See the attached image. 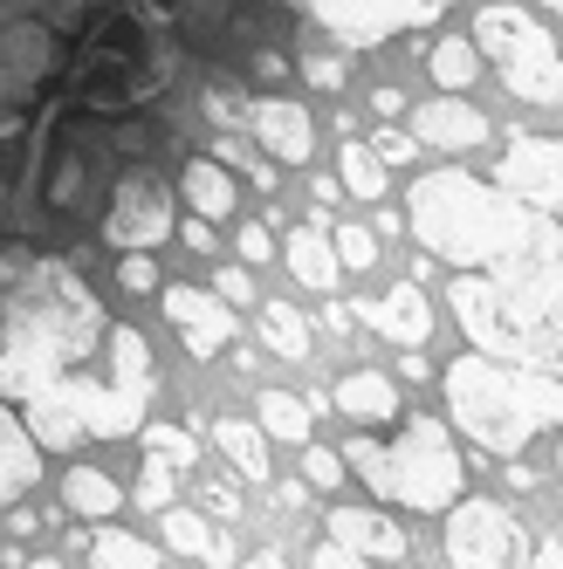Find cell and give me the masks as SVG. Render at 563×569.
<instances>
[{"label":"cell","instance_id":"obj_1","mask_svg":"<svg viewBox=\"0 0 563 569\" xmlns=\"http://www.w3.org/2000/svg\"><path fill=\"white\" fill-rule=\"evenodd\" d=\"M103 330V302L90 296V281H76L69 261L0 254V398L8 405L83 371Z\"/></svg>","mask_w":563,"mask_h":569},{"label":"cell","instance_id":"obj_2","mask_svg":"<svg viewBox=\"0 0 563 569\" xmlns=\"http://www.w3.org/2000/svg\"><path fill=\"white\" fill-rule=\"evenodd\" d=\"M447 302L481 357L536 363V371L556 363L563 357V233L536 240L515 261H495L481 281L474 268H461V281H447Z\"/></svg>","mask_w":563,"mask_h":569},{"label":"cell","instance_id":"obj_3","mask_svg":"<svg viewBox=\"0 0 563 569\" xmlns=\"http://www.w3.org/2000/svg\"><path fill=\"white\" fill-rule=\"evenodd\" d=\"M406 220H413L419 248L433 261H454V268L515 261L556 233L550 213H530L522 199H508L502 186H481L474 172H419L406 192Z\"/></svg>","mask_w":563,"mask_h":569},{"label":"cell","instance_id":"obj_4","mask_svg":"<svg viewBox=\"0 0 563 569\" xmlns=\"http://www.w3.org/2000/svg\"><path fill=\"white\" fill-rule=\"evenodd\" d=\"M103 357H110V378H90V363H83V371H69L62 385L21 398V426L34 432V446L69 453V446H83L90 432L117 439V432H131L145 419V405H151V350H145V337L131 322H110Z\"/></svg>","mask_w":563,"mask_h":569},{"label":"cell","instance_id":"obj_5","mask_svg":"<svg viewBox=\"0 0 563 569\" xmlns=\"http://www.w3.org/2000/svg\"><path fill=\"white\" fill-rule=\"evenodd\" d=\"M439 391H447V419L495 460H515L536 432L563 426V385L536 363H502L467 350L447 363Z\"/></svg>","mask_w":563,"mask_h":569},{"label":"cell","instance_id":"obj_6","mask_svg":"<svg viewBox=\"0 0 563 569\" xmlns=\"http://www.w3.org/2000/svg\"><path fill=\"white\" fill-rule=\"evenodd\" d=\"M344 467L372 487L378 501H398L413 515H447L467 495V467L461 446L447 439L439 419H398L385 439H350Z\"/></svg>","mask_w":563,"mask_h":569},{"label":"cell","instance_id":"obj_7","mask_svg":"<svg viewBox=\"0 0 563 569\" xmlns=\"http://www.w3.org/2000/svg\"><path fill=\"white\" fill-rule=\"evenodd\" d=\"M90 8L97 0H0V138H14L34 97L56 83Z\"/></svg>","mask_w":563,"mask_h":569},{"label":"cell","instance_id":"obj_8","mask_svg":"<svg viewBox=\"0 0 563 569\" xmlns=\"http://www.w3.org/2000/svg\"><path fill=\"white\" fill-rule=\"evenodd\" d=\"M467 42H474V56H488V62L502 69L508 97H522V103H556V97H563V56H556V34H550L530 8H515V0H495V8H481Z\"/></svg>","mask_w":563,"mask_h":569},{"label":"cell","instance_id":"obj_9","mask_svg":"<svg viewBox=\"0 0 563 569\" xmlns=\"http://www.w3.org/2000/svg\"><path fill=\"white\" fill-rule=\"evenodd\" d=\"M447 562L454 569H530V536L502 501H454L447 508Z\"/></svg>","mask_w":563,"mask_h":569},{"label":"cell","instance_id":"obj_10","mask_svg":"<svg viewBox=\"0 0 563 569\" xmlns=\"http://www.w3.org/2000/svg\"><path fill=\"white\" fill-rule=\"evenodd\" d=\"M495 186L508 199H522L530 213H563V138H530L515 131L502 166H495Z\"/></svg>","mask_w":563,"mask_h":569},{"label":"cell","instance_id":"obj_11","mask_svg":"<svg viewBox=\"0 0 563 569\" xmlns=\"http://www.w3.org/2000/svg\"><path fill=\"white\" fill-rule=\"evenodd\" d=\"M303 8L324 21L344 42H385L398 28H426L447 14V0H303Z\"/></svg>","mask_w":563,"mask_h":569},{"label":"cell","instance_id":"obj_12","mask_svg":"<svg viewBox=\"0 0 563 569\" xmlns=\"http://www.w3.org/2000/svg\"><path fill=\"white\" fill-rule=\"evenodd\" d=\"M103 233H110V248H125V254H151L158 240L172 233V199L166 186H151V179H125L110 199V213H103Z\"/></svg>","mask_w":563,"mask_h":569},{"label":"cell","instance_id":"obj_13","mask_svg":"<svg viewBox=\"0 0 563 569\" xmlns=\"http://www.w3.org/2000/svg\"><path fill=\"white\" fill-rule=\"evenodd\" d=\"M166 316H172L179 343H186L199 363H207V357H220V350H227V337H234V309H227L214 289H192V281L166 289Z\"/></svg>","mask_w":563,"mask_h":569},{"label":"cell","instance_id":"obj_14","mask_svg":"<svg viewBox=\"0 0 563 569\" xmlns=\"http://www.w3.org/2000/svg\"><path fill=\"white\" fill-rule=\"evenodd\" d=\"M357 316H365L385 343H398V350H426V337H433V309L419 296V281H398V289H385L378 302H365Z\"/></svg>","mask_w":563,"mask_h":569},{"label":"cell","instance_id":"obj_15","mask_svg":"<svg viewBox=\"0 0 563 569\" xmlns=\"http://www.w3.org/2000/svg\"><path fill=\"white\" fill-rule=\"evenodd\" d=\"M255 131H261V144L282 158V166H309L316 158V124H309V110L289 103V97H261L255 103Z\"/></svg>","mask_w":563,"mask_h":569},{"label":"cell","instance_id":"obj_16","mask_svg":"<svg viewBox=\"0 0 563 569\" xmlns=\"http://www.w3.org/2000/svg\"><path fill=\"white\" fill-rule=\"evenodd\" d=\"M34 480H42V446H34V432L21 426L14 405L0 398V508H14Z\"/></svg>","mask_w":563,"mask_h":569},{"label":"cell","instance_id":"obj_17","mask_svg":"<svg viewBox=\"0 0 563 569\" xmlns=\"http://www.w3.org/2000/svg\"><path fill=\"white\" fill-rule=\"evenodd\" d=\"M330 542H344L350 556H365V562H398V556H406L398 521L372 515V508H330Z\"/></svg>","mask_w":563,"mask_h":569},{"label":"cell","instance_id":"obj_18","mask_svg":"<svg viewBox=\"0 0 563 569\" xmlns=\"http://www.w3.org/2000/svg\"><path fill=\"white\" fill-rule=\"evenodd\" d=\"M488 138V117H481L467 97H439V103H419V144L433 151H467Z\"/></svg>","mask_w":563,"mask_h":569},{"label":"cell","instance_id":"obj_19","mask_svg":"<svg viewBox=\"0 0 563 569\" xmlns=\"http://www.w3.org/2000/svg\"><path fill=\"white\" fill-rule=\"evenodd\" d=\"M330 405H337L344 419H357V426H392L398 419V385L385 371H344L337 391H330Z\"/></svg>","mask_w":563,"mask_h":569},{"label":"cell","instance_id":"obj_20","mask_svg":"<svg viewBox=\"0 0 563 569\" xmlns=\"http://www.w3.org/2000/svg\"><path fill=\"white\" fill-rule=\"evenodd\" d=\"M282 254H289L296 281H309V289H337V274H344V268H337V248H330V233H324V227H296Z\"/></svg>","mask_w":563,"mask_h":569},{"label":"cell","instance_id":"obj_21","mask_svg":"<svg viewBox=\"0 0 563 569\" xmlns=\"http://www.w3.org/2000/svg\"><path fill=\"white\" fill-rule=\"evenodd\" d=\"M166 542L179 549V556H199L207 569H220V562H234V549H227V536L214 521H199L192 508H166Z\"/></svg>","mask_w":563,"mask_h":569},{"label":"cell","instance_id":"obj_22","mask_svg":"<svg viewBox=\"0 0 563 569\" xmlns=\"http://www.w3.org/2000/svg\"><path fill=\"white\" fill-rule=\"evenodd\" d=\"M179 192H186V207L199 220H227L234 213V179L214 166V158H192V166L179 172Z\"/></svg>","mask_w":563,"mask_h":569},{"label":"cell","instance_id":"obj_23","mask_svg":"<svg viewBox=\"0 0 563 569\" xmlns=\"http://www.w3.org/2000/svg\"><path fill=\"white\" fill-rule=\"evenodd\" d=\"M62 501H69V515H90V521H110L117 508H125L117 480L97 473V467H69V473H62Z\"/></svg>","mask_w":563,"mask_h":569},{"label":"cell","instance_id":"obj_24","mask_svg":"<svg viewBox=\"0 0 563 569\" xmlns=\"http://www.w3.org/2000/svg\"><path fill=\"white\" fill-rule=\"evenodd\" d=\"M214 446L227 453V467H234L240 480L268 487V439H261L255 426H240V419H220V426H214Z\"/></svg>","mask_w":563,"mask_h":569},{"label":"cell","instance_id":"obj_25","mask_svg":"<svg viewBox=\"0 0 563 569\" xmlns=\"http://www.w3.org/2000/svg\"><path fill=\"white\" fill-rule=\"evenodd\" d=\"M309 419H316V405H303L296 391H261V432H268V439L303 446V439H309Z\"/></svg>","mask_w":563,"mask_h":569},{"label":"cell","instance_id":"obj_26","mask_svg":"<svg viewBox=\"0 0 563 569\" xmlns=\"http://www.w3.org/2000/svg\"><path fill=\"white\" fill-rule=\"evenodd\" d=\"M337 172H344V192H357L365 207H378V199H385V158H378V151H365L357 138L337 151Z\"/></svg>","mask_w":563,"mask_h":569},{"label":"cell","instance_id":"obj_27","mask_svg":"<svg viewBox=\"0 0 563 569\" xmlns=\"http://www.w3.org/2000/svg\"><path fill=\"white\" fill-rule=\"evenodd\" d=\"M261 337H268L275 357H289V363L309 357V322H303L289 302H268V309H261Z\"/></svg>","mask_w":563,"mask_h":569},{"label":"cell","instance_id":"obj_28","mask_svg":"<svg viewBox=\"0 0 563 569\" xmlns=\"http://www.w3.org/2000/svg\"><path fill=\"white\" fill-rule=\"evenodd\" d=\"M90 562L97 569H158V556L138 536H125V528H103V536L90 542Z\"/></svg>","mask_w":563,"mask_h":569},{"label":"cell","instance_id":"obj_29","mask_svg":"<svg viewBox=\"0 0 563 569\" xmlns=\"http://www.w3.org/2000/svg\"><path fill=\"white\" fill-rule=\"evenodd\" d=\"M426 69H433L447 90H467L481 62H474V42H461V34H454V42H439V49H433V62H426Z\"/></svg>","mask_w":563,"mask_h":569},{"label":"cell","instance_id":"obj_30","mask_svg":"<svg viewBox=\"0 0 563 569\" xmlns=\"http://www.w3.org/2000/svg\"><path fill=\"white\" fill-rule=\"evenodd\" d=\"M145 453H151V460H166L172 473H179V467H199V446H192L179 426H145Z\"/></svg>","mask_w":563,"mask_h":569},{"label":"cell","instance_id":"obj_31","mask_svg":"<svg viewBox=\"0 0 563 569\" xmlns=\"http://www.w3.org/2000/svg\"><path fill=\"white\" fill-rule=\"evenodd\" d=\"M337 268H372L378 261V233H365V227H337Z\"/></svg>","mask_w":563,"mask_h":569},{"label":"cell","instance_id":"obj_32","mask_svg":"<svg viewBox=\"0 0 563 569\" xmlns=\"http://www.w3.org/2000/svg\"><path fill=\"white\" fill-rule=\"evenodd\" d=\"M138 501H145V508H166V501H172V467H166V460L145 453V467H138Z\"/></svg>","mask_w":563,"mask_h":569},{"label":"cell","instance_id":"obj_33","mask_svg":"<svg viewBox=\"0 0 563 569\" xmlns=\"http://www.w3.org/2000/svg\"><path fill=\"white\" fill-rule=\"evenodd\" d=\"M303 473H309V487H337L344 480V453H330V446H303Z\"/></svg>","mask_w":563,"mask_h":569},{"label":"cell","instance_id":"obj_34","mask_svg":"<svg viewBox=\"0 0 563 569\" xmlns=\"http://www.w3.org/2000/svg\"><path fill=\"white\" fill-rule=\"evenodd\" d=\"M117 281H125L131 296H145V289H158V268H151V254H125V268H117Z\"/></svg>","mask_w":563,"mask_h":569},{"label":"cell","instance_id":"obj_35","mask_svg":"<svg viewBox=\"0 0 563 569\" xmlns=\"http://www.w3.org/2000/svg\"><path fill=\"white\" fill-rule=\"evenodd\" d=\"M214 296H220L227 309H234V302H248V296H255V281H248V268H220V274H214Z\"/></svg>","mask_w":563,"mask_h":569},{"label":"cell","instance_id":"obj_36","mask_svg":"<svg viewBox=\"0 0 563 569\" xmlns=\"http://www.w3.org/2000/svg\"><path fill=\"white\" fill-rule=\"evenodd\" d=\"M309 569H372V562H365V556H350L344 542H324V549L309 556Z\"/></svg>","mask_w":563,"mask_h":569},{"label":"cell","instance_id":"obj_37","mask_svg":"<svg viewBox=\"0 0 563 569\" xmlns=\"http://www.w3.org/2000/svg\"><path fill=\"white\" fill-rule=\"evenodd\" d=\"M303 76H309L316 90H337V83H344V62H337V56H309V62H303Z\"/></svg>","mask_w":563,"mask_h":569},{"label":"cell","instance_id":"obj_38","mask_svg":"<svg viewBox=\"0 0 563 569\" xmlns=\"http://www.w3.org/2000/svg\"><path fill=\"white\" fill-rule=\"evenodd\" d=\"M240 261H268V227H240Z\"/></svg>","mask_w":563,"mask_h":569},{"label":"cell","instance_id":"obj_39","mask_svg":"<svg viewBox=\"0 0 563 569\" xmlns=\"http://www.w3.org/2000/svg\"><path fill=\"white\" fill-rule=\"evenodd\" d=\"M378 158H392V166H406V158H413V138H406V131H378Z\"/></svg>","mask_w":563,"mask_h":569},{"label":"cell","instance_id":"obj_40","mask_svg":"<svg viewBox=\"0 0 563 569\" xmlns=\"http://www.w3.org/2000/svg\"><path fill=\"white\" fill-rule=\"evenodd\" d=\"M207 508H214V515H240V501H234V487H220V480H214V487H207Z\"/></svg>","mask_w":563,"mask_h":569},{"label":"cell","instance_id":"obj_41","mask_svg":"<svg viewBox=\"0 0 563 569\" xmlns=\"http://www.w3.org/2000/svg\"><path fill=\"white\" fill-rule=\"evenodd\" d=\"M530 569H563V542H543V549H530Z\"/></svg>","mask_w":563,"mask_h":569},{"label":"cell","instance_id":"obj_42","mask_svg":"<svg viewBox=\"0 0 563 569\" xmlns=\"http://www.w3.org/2000/svg\"><path fill=\"white\" fill-rule=\"evenodd\" d=\"M186 248H192V254L214 248V233H207V220H199V213H192V227H186Z\"/></svg>","mask_w":563,"mask_h":569},{"label":"cell","instance_id":"obj_43","mask_svg":"<svg viewBox=\"0 0 563 569\" xmlns=\"http://www.w3.org/2000/svg\"><path fill=\"white\" fill-rule=\"evenodd\" d=\"M372 110H378V117H398V110H406V97H398V90H378Z\"/></svg>","mask_w":563,"mask_h":569},{"label":"cell","instance_id":"obj_44","mask_svg":"<svg viewBox=\"0 0 563 569\" xmlns=\"http://www.w3.org/2000/svg\"><path fill=\"white\" fill-rule=\"evenodd\" d=\"M240 569H289V562H282L275 549H255V556H248V562H240Z\"/></svg>","mask_w":563,"mask_h":569},{"label":"cell","instance_id":"obj_45","mask_svg":"<svg viewBox=\"0 0 563 569\" xmlns=\"http://www.w3.org/2000/svg\"><path fill=\"white\" fill-rule=\"evenodd\" d=\"M28 569H62V562H56V556H42V562H28Z\"/></svg>","mask_w":563,"mask_h":569},{"label":"cell","instance_id":"obj_46","mask_svg":"<svg viewBox=\"0 0 563 569\" xmlns=\"http://www.w3.org/2000/svg\"><path fill=\"white\" fill-rule=\"evenodd\" d=\"M543 8H556V14H563V0H543Z\"/></svg>","mask_w":563,"mask_h":569},{"label":"cell","instance_id":"obj_47","mask_svg":"<svg viewBox=\"0 0 563 569\" xmlns=\"http://www.w3.org/2000/svg\"><path fill=\"white\" fill-rule=\"evenodd\" d=\"M556 432H563V426H556ZM556 467H563V446H556Z\"/></svg>","mask_w":563,"mask_h":569},{"label":"cell","instance_id":"obj_48","mask_svg":"<svg viewBox=\"0 0 563 569\" xmlns=\"http://www.w3.org/2000/svg\"><path fill=\"white\" fill-rule=\"evenodd\" d=\"M556 542H563V521H556Z\"/></svg>","mask_w":563,"mask_h":569},{"label":"cell","instance_id":"obj_49","mask_svg":"<svg viewBox=\"0 0 563 569\" xmlns=\"http://www.w3.org/2000/svg\"><path fill=\"white\" fill-rule=\"evenodd\" d=\"M556 103H563V97H556Z\"/></svg>","mask_w":563,"mask_h":569}]
</instances>
